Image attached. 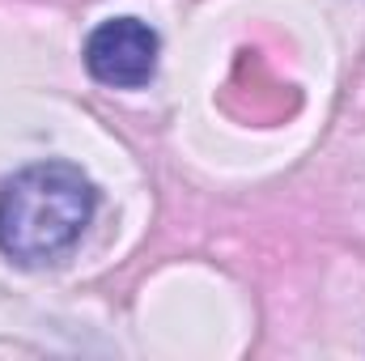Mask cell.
I'll use <instances>...</instances> for the list:
<instances>
[{"label":"cell","mask_w":365,"mask_h":361,"mask_svg":"<svg viewBox=\"0 0 365 361\" xmlns=\"http://www.w3.org/2000/svg\"><path fill=\"white\" fill-rule=\"evenodd\" d=\"M98 208V187L81 166L38 162L0 191V251L21 268H43L68 255Z\"/></svg>","instance_id":"obj_1"},{"label":"cell","mask_w":365,"mask_h":361,"mask_svg":"<svg viewBox=\"0 0 365 361\" xmlns=\"http://www.w3.org/2000/svg\"><path fill=\"white\" fill-rule=\"evenodd\" d=\"M86 68L98 86L140 90L158 73V30L140 17H110L86 39Z\"/></svg>","instance_id":"obj_2"}]
</instances>
